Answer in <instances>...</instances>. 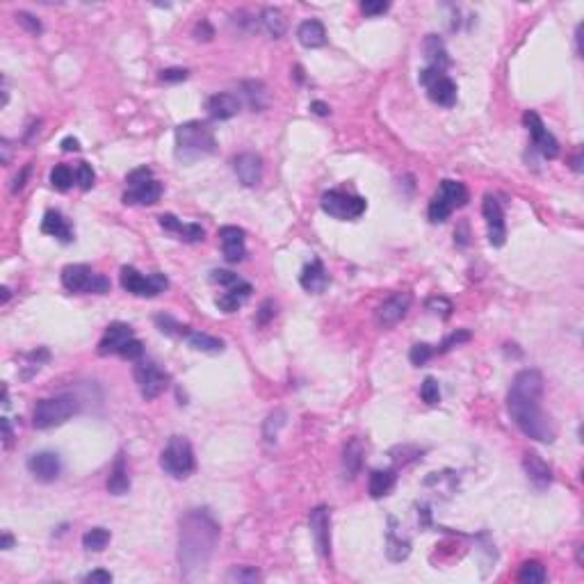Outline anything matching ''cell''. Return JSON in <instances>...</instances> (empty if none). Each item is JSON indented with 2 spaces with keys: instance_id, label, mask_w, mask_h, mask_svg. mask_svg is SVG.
Segmentation results:
<instances>
[{
  "instance_id": "54",
  "label": "cell",
  "mask_w": 584,
  "mask_h": 584,
  "mask_svg": "<svg viewBox=\"0 0 584 584\" xmlns=\"http://www.w3.org/2000/svg\"><path fill=\"white\" fill-rule=\"evenodd\" d=\"M269 317H274V301H262V306L258 310V317H256V322L258 324H267L269 322Z\"/></svg>"
},
{
  "instance_id": "60",
  "label": "cell",
  "mask_w": 584,
  "mask_h": 584,
  "mask_svg": "<svg viewBox=\"0 0 584 584\" xmlns=\"http://www.w3.org/2000/svg\"><path fill=\"white\" fill-rule=\"evenodd\" d=\"M201 32L205 34V42H210V39H212V34H215V32H212V27H210L208 23H205V21H201L199 25H196V30H194V34H196V37H201Z\"/></svg>"
},
{
  "instance_id": "10",
  "label": "cell",
  "mask_w": 584,
  "mask_h": 584,
  "mask_svg": "<svg viewBox=\"0 0 584 584\" xmlns=\"http://www.w3.org/2000/svg\"><path fill=\"white\" fill-rule=\"evenodd\" d=\"M523 124H525L527 133H530V137H532V144L536 146V151H539L543 158L554 160L559 155V142L554 139V135L550 133V130L543 126V121H541L539 115H536V112H532V110L525 112Z\"/></svg>"
},
{
  "instance_id": "36",
  "label": "cell",
  "mask_w": 584,
  "mask_h": 584,
  "mask_svg": "<svg viewBox=\"0 0 584 584\" xmlns=\"http://www.w3.org/2000/svg\"><path fill=\"white\" fill-rule=\"evenodd\" d=\"M242 89H244V96H247L251 110L260 112L262 108L267 106V91H265V84H262V82L249 80V82L242 84Z\"/></svg>"
},
{
  "instance_id": "2",
  "label": "cell",
  "mask_w": 584,
  "mask_h": 584,
  "mask_svg": "<svg viewBox=\"0 0 584 584\" xmlns=\"http://www.w3.org/2000/svg\"><path fill=\"white\" fill-rule=\"evenodd\" d=\"M220 541V523L208 509H190L181 518L178 534V561L185 580L203 576Z\"/></svg>"
},
{
  "instance_id": "64",
  "label": "cell",
  "mask_w": 584,
  "mask_h": 584,
  "mask_svg": "<svg viewBox=\"0 0 584 584\" xmlns=\"http://www.w3.org/2000/svg\"><path fill=\"white\" fill-rule=\"evenodd\" d=\"M0 292H3V304H7L9 297H12V292H9V288H7V286H3V290H0Z\"/></svg>"
},
{
  "instance_id": "11",
  "label": "cell",
  "mask_w": 584,
  "mask_h": 584,
  "mask_svg": "<svg viewBox=\"0 0 584 584\" xmlns=\"http://www.w3.org/2000/svg\"><path fill=\"white\" fill-rule=\"evenodd\" d=\"M308 525H310V534H313L317 552L322 557H329L331 554V514H329V507L324 504L315 507L308 516Z\"/></svg>"
},
{
  "instance_id": "20",
  "label": "cell",
  "mask_w": 584,
  "mask_h": 584,
  "mask_svg": "<svg viewBox=\"0 0 584 584\" xmlns=\"http://www.w3.org/2000/svg\"><path fill=\"white\" fill-rule=\"evenodd\" d=\"M299 284L301 288H304L306 292H315V295H319V292H324L326 286H329V274H326V267H324V262L322 260H310L308 265L301 269V277H299Z\"/></svg>"
},
{
  "instance_id": "26",
  "label": "cell",
  "mask_w": 584,
  "mask_h": 584,
  "mask_svg": "<svg viewBox=\"0 0 584 584\" xmlns=\"http://www.w3.org/2000/svg\"><path fill=\"white\" fill-rule=\"evenodd\" d=\"M422 51H425V58H427L431 69H440V71L447 69L450 55H447V49H445V44H443L440 37L427 34L425 37V44H422Z\"/></svg>"
},
{
  "instance_id": "59",
  "label": "cell",
  "mask_w": 584,
  "mask_h": 584,
  "mask_svg": "<svg viewBox=\"0 0 584 584\" xmlns=\"http://www.w3.org/2000/svg\"><path fill=\"white\" fill-rule=\"evenodd\" d=\"M310 110H313L317 117H326L329 112H331V110H329L326 103H322V101H313V103H310Z\"/></svg>"
},
{
  "instance_id": "33",
  "label": "cell",
  "mask_w": 584,
  "mask_h": 584,
  "mask_svg": "<svg viewBox=\"0 0 584 584\" xmlns=\"http://www.w3.org/2000/svg\"><path fill=\"white\" fill-rule=\"evenodd\" d=\"M363 466V447L359 440H350V445L345 447V457H343V468H345V477L354 479L359 475V470Z\"/></svg>"
},
{
  "instance_id": "15",
  "label": "cell",
  "mask_w": 584,
  "mask_h": 584,
  "mask_svg": "<svg viewBox=\"0 0 584 584\" xmlns=\"http://www.w3.org/2000/svg\"><path fill=\"white\" fill-rule=\"evenodd\" d=\"M27 470L39 479V482H55L62 473V459L55 452H37L27 459Z\"/></svg>"
},
{
  "instance_id": "22",
  "label": "cell",
  "mask_w": 584,
  "mask_h": 584,
  "mask_svg": "<svg viewBox=\"0 0 584 584\" xmlns=\"http://www.w3.org/2000/svg\"><path fill=\"white\" fill-rule=\"evenodd\" d=\"M160 196H163V185L153 178V181H148L144 185L130 187V190L124 194V203L126 205H153L160 201Z\"/></svg>"
},
{
  "instance_id": "12",
  "label": "cell",
  "mask_w": 584,
  "mask_h": 584,
  "mask_svg": "<svg viewBox=\"0 0 584 584\" xmlns=\"http://www.w3.org/2000/svg\"><path fill=\"white\" fill-rule=\"evenodd\" d=\"M482 212H484L486 229H488V242H491L493 247H502L507 240V224H504V212H502L500 201H497L495 196L486 194L484 203H482Z\"/></svg>"
},
{
  "instance_id": "52",
  "label": "cell",
  "mask_w": 584,
  "mask_h": 584,
  "mask_svg": "<svg viewBox=\"0 0 584 584\" xmlns=\"http://www.w3.org/2000/svg\"><path fill=\"white\" fill-rule=\"evenodd\" d=\"M361 9H363V14H367V16H379L383 12H388L391 3H383V0H363Z\"/></svg>"
},
{
  "instance_id": "30",
  "label": "cell",
  "mask_w": 584,
  "mask_h": 584,
  "mask_svg": "<svg viewBox=\"0 0 584 584\" xmlns=\"http://www.w3.org/2000/svg\"><path fill=\"white\" fill-rule=\"evenodd\" d=\"M438 196L455 210V208H461V205L468 203V187L459 181H443Z\"/></svg>"
},
{
  "instance_id": "32",
  "label": "cell",
  "mask_w": 584,
  "mask_h": 584,
  "mask_svg": "<svg viewBox=\"0 0 584 584\" xmlns=\"http://www.w3.org/2000/svg\"><path fill=\"white\" fill-rule=\"evenodd\" d=\"M185 341L192 350L203 352V354H222L224 352V341H220V338H215V336H208V334H201V331H190Z\"/></svg>"
},
{
  "instance_id": "28",
  "label": "cell",
  "mask_w": 584,
  "mask_h": 584,
  "mask_svg": "<svg viewBox=\"0 0 584 584\" xmlns=\"http://www.w3.org/2000/svg\"><path fill=\"white\" fill-rule=\"evenodd\" d=\"M253 292V288H251V284H247V281H244V284H240V286H235V288H231V290H226L224 295L215 301V304H217V308L222 310V313H235V310H238L244 301L249 299V295Z\"/></svg>"
},
{
  "instance_id": "42",
  "label": "cell",
  "mask_w": 584,
  "mask_h": 584,
  "mask_svg": "<svg viewBox=\"0 0 584 584\" xmlns=\"http://www.w3.org/2000/svg\"><path fill=\"white\" fill-rule=\"evenodd\" d=\"M229 582H240V584H253L260 580V573L251 566H235L229 571V576H226Z\"/></svg>"
},
{
  "instance_id": "14",
  "label": "cell",
  "mask_w": 584,
  "mask_h": 584,
  "mask_svg": "<svg viewBox=\"0 0 584 584\" xmlns=\"http://www.w3.org/2000/svg\"><path fill=\"white\" fill-rule=\"evenodd\" d=\"M233 169H235V176L240 178V183L244 187H256L262 181V158L258 153L244 151V153L235 155Z\"/></svg>"
},
{
  "instance_id": "4",
  "label": "cell",
  "mask_w": 584,
  "mask_h": 584,
  "mask_svg": "<svg viewBox=\"0 0 584 584\" xmlns=\"http://www.w3.org/2000/svg\"><path fill=\"white\" fill-rule=\"evenodd\" d=\"M75 413H78V400L73 395H55V398L37 402L32 411V425L34 429H51L64 425Z\"/></svg>"
},
{
  "instance_id": "38",
  "label": "cell",
  "mask_w": 584,
  "mask_h": 584,
  "mask_svg": "<svg viewBox=\"0 0 584 584\" xmlns=\"http://www.w3.org/2000/svg\"><path fill=\"white\" fill-rule=\"evenodd\" d=\"M155 324L165 336H172V338H187V334L192 331L190 326L176 322L172 315H155Z\"/></svg>"
},
{
  "instance_id": "25",
  "label": "cell",
  "mask_w": 584,
  "mask_h": 584,
  "mask_svg": "<svg viewBox=\"0 0 584 584\" xmlns=\"http://www.w3.org/2000/svg\"><path fill=\"white\" fill-rule=\"evenodd\" d=\"M427 94L436 106H443V108H452L457 103V84L447 75H440L438 80L431 82L427 87Z\"/></svg>"
},
{
  "instance_id": "5",
  "label": "cell",
  "mask_w": 584,
  "mask_h": 584,
  "mask_svg": "<svg viewBox=\"0 0 584 584\" xmlns=\"http://www.w3.org/2000/svg\"><path fill=\"white\" fill-rule=\"evenodd\" d=\"M160 468L176 479L190 477L194 473V452H192L190 440L185 436L169 438L163 455H160Z\"/></svg>"
},
{
  "instance_id": "39",
  "label": "cell",
  "mask_w": 584,
  "mask_h": 584,
  "mask_svg": "<svg viewBox=\"0 0 584 584\" xmlns=\"http://www.w3.org/2000/svg\"><path fill=\"white\" fill-rule=\"evenodd\" d=\"M51 185H53L58 192H67V190H71V185H73V172H71V167H67V165L53 167V172H51Z\"/></svg>"
},
{
  "instance_id": "6",
  "label": "cell",
  "mask_w": 584,
  "mask_h": 584,
  "mask_svg": "<svg viewBox=\"0 0 584 584\" xmlns=\"http://www.w3.org/2000/svg\"><path fill=\"white\" fill-rule=\"evenodd\" d=\"M62 286L69 292H94V295H106L110 292V281L96 274L89 265H67L62 269Z\"/></svg>"
},
{
  "instance_id": "8",
  "label": "cell",
  "mask_w": 584,
  "mask_h": 584,
  "mask_svg": "<svg viewBox=\"0 0 584 584\" xmlns=\"http://www.w3.org/2000/svg\"><path fill=\"white\" fill-rule=\"evenodd\" d=\"M367 208V201L363 196L347 194L343 190H329L322 196V210L334 220H359Z\"/></svg>"
},
{
  "instance_id": "7",
  "label": "cell",
  "mask_w": 584,
  "mask_h": 584,
  "mask_svg": "<svg viewBox=\"0 0 584 584\" xmlns=\"http://www.w3.org/2000/svg\"><path fill=\"white\" fill-rule=\"evenodd\" d=\"M121 288L135 297H158L160 292H165L169 288V281L165 274L153 272V274H142L135 267H121Z\"/></svg>"
},
{
  "instance_id": "44",
  "label": "cell",
  "mask_w": 584,
  "mask_h": 584,
  "mask_svg": "<svg viewBox=\"0 0 584 584\" xmlns=\"http://www.w3.org/2000/svg\"><path fill=\"white\" fill-rule=\"evenodd\" d=\"M210 284H215V286H224L226 290H231V288H235V286L244 284V281H242L238 274H233V272H229V269H212V272H210Z\"/></svg>"
},
{
  "instance_id": "31",
  "label": "cell",
  "mask_w": 584,
  "mask_h": 584,
  "mask_svg": "<svg viewBox=\"0 0 584 584\" xmlns=\"http://www.w3.org/2000/svg\"><path fill=\"white\" fill-rule=\"evenodd\" d=\"M260 23H262V27L267 30V34L274 37V39H281V37L286 34V27H288L284 12H281V9H277V7H265V9H262Z\"/></svg>"
},
{
  "instance_id": "16",
  "label": "cell",
  "mask_w": 584,
  "mask_h": 584,
  "mask_svg": "<svg viewBox=\"0 0 584 584\" xmlns=\"http://www.w3.org/2000/svg\"><path fill=\"white\" fill-rule=\"evenodd\" d=\"M133 338H135V334H133V329H130V324H126V322H112L106 329V334H103L101 343H99V354L101 356L119 354L121 347H124L128 341H133Z\"/></svg>"
},
{
  "instance_id": "13",
  "label": "cell",
  "mask_w": 584,
  "mask_h": 584,
  "mask_svg": "<svg viewBox=\"0 0 584 584\" xmlns=\"http://www.w3.org/2000/svg\"><path fill=\"white\" fill-rule=\"evenodd\" d=\"M411 308V295L409 292H395L383 304L376 308V322L381 326H395L400 319L407 317Z\"/></svg>"
},
{
  "instance_id": "47",
  "label": "cell",
  "mask_w": 584,
  "mask_h": 584,
  "mask_svg": "<svg viewBox=\"0 0 584 584\" xmlns=\"http://www.w3.org/2000/svg\"><path fill=\"white\" fill-rule=\"evenodd\" d=\"M142 354H144V345L137 341V338H133V341H128L124 347H121V352H119V356L121 359H126V361H139L142 359Z\"/></svg>"
},
{
  "instance_id": "37",
  "label": "cell",
  "mask_w": 584,
  "mask_h": 584,
  "mask_svg": "<svg viewBox=\"0 0 584 584\" xmlns=\"http://www.w3.org/2000/svg\"><path fill=\"white\" fill-rule=\"evenodd\" d=\"M108 543H110V532L103 530V527H94V530L84 532V536H82L84 550H89V552H101V550H106Z\"/></svg>"
},
{
  "instance_id": "46",
  "label": "cell",
  "mask_w": 584,
  "mask_h": 584,
  "mask_svg": "<svg viewBox=\"0 0 584 584\" xmlns=\"http://www.w3.org/2000/svg\"><path fill=\"white\" fill-rule=\"evenodd\" d=\"M431 356H434V347L427 345V343H418V345H413L411 347V352H409V359L413 365H425Z\"/></svg>"
},
{
  "instance_id": "62",
  "label": "cell",
  "mask_w": 584,
  "mask_h": 584,
  "mask_svg": "<svg viewBox=\"0 0 584 584\" xmlns=\"http://www.w3.org/2000/svg\"><path fill=\"white\" fill-rule=\"evenodd\" d=\"M9 142L7 139H0V151H3V165H9Z\"/></svg>"
},
{
  "instance_id": "1",
  "label": "cell",
  "mask_w": 584,
  "mask_h": 584,
  "mask_svg": "<svg viewBox=\"0 0 584 584\" xmlns=\"http://www.w3.org/2000/svg\"><path fill=\"white\" fill-rule=\"evenodd\" d=\"M543 398V374L539 370H521L512 381L507 395V409L516 427L525 436L541 443H552L557 438V427L552 418L541 409Z\"/></svg>"
},
{
  "instance_id": "61",
  "label": "cell",
  "mask_w": 584,
  "mask_h": 584,
  "mask_svg": "<svg viewBox=\"0 0 584 584\" xmlns=\"http://www.w3.org/2000/svg\"><path fill=\"white\" fill-rule=\"evenodd\" d=\"M12 545H14V536L9 534V532H5V534H3V539H0V548H3V550H9V548H12Z\"/></svg>"
},
{
  "instance_id": "29",
  "label": "cell",
  "mask_w": 584,
  "mask_h": 584,
  "mask_svg": "<svg viewBox=\"0 0 584 584\" xmlns=\"http://www.w3.org/2000/svg\"><path fill=\"white\" fill-rule=\"evenodd\" d=\"M395 482H398V475H395V470H372L370 475V484H367V491L374 497V500H379V497L388 495L393 491Z\"/></svg>"
},
{
  "instance_id": "41",
  "label": "cell",
  "mask_w": 584,
  "mask_h": 584,
  "mask_svg": "<svg viewBox=\"0 0 584 584\" xmlns=\"http://www.w3.org/2000/svg\"><path fill=\"white\" fill-rule=\"evenodd\" d=\"M427 215H429V222H431V224H443V222H445V220L450 217V215H452V208L436 194L434 199H431V203H429Z\"/></svg>"
},
{
  "instance_id": "51",
  "label": "cell",
  "mask_w": 584,
  "mask_h": 584,
  "mask_svg": "<svg viewBox=\"0 0 584 584\" xmlns=\"http://www.w3.org/2000/svg\"><path fill=\"white\" fill-rule=\"evenodd\" d=\"M148 181H153V174H151V169H146V167H139V169H135V172H130V174L126 176V183H128L130 187L144 185V183H148Z\"/></svg>"
},
{
  "instance_id": "53",
  "label": "cell",
  "mask_w": 584,
  "mask_h": 584,
  "mask_svg": "<svg viewBox=\"0 0 584 584\" xmlns=\"http://www.w3.org/2000/svg\"><path fill=\"white\" fill-rule=\"evenodd\" d=\"M187 78H190V71L181 69V67L160 71V80H163V82H183V80H187Z\"/></svg>"
},
{
  "instance_id": "9",
  "label": "cell",
  "mask_w": 584,
  "mask_h": 584,
  "mask_svg": "<svg viewBox=\"0 0 584 584\" xmlns=\"http://www.w3.org/2000/svg\"><path fill=\"white\" fill-rule=\"evenodd\" d=\"M133 374L139 386V393H142V398L146 402L160 398L169 386V374L160 370L153 361H137Z\"/></svg>"
},
{
  "instance_id": "56",
  "label": "cell",
  "mask_w": 584,
  "mask_h": 584,
  "mask_svg": "<svg viewBox=\"0 0 584 584\" xmlns=\"http://www.w3.org/2000/svg\"><path fill=\"white\" fill-rule=\"evenodd\" d=\"M84 582H89V584H110L112 582V573L108 571H91L87 578H84Z\"/></svg>"
},
{
  "instance_id": "43",
  "label": "cell",
  "mask_w": 584,
  "mask_h": 584,
  "mask_svg": "<svg viewBox=\"0 0 584 584\" xmlns=\"http://www.w3.org/2000/svg\"><path fill=\"white\" fill-rule=\"evenodd\" d=\"M420 398L425 404H429V407H434V404L440 402V388H438V381L434 379V376H427V379L422 381Z\"/></svg>"
},
{
  "instance_id": "45",
  "label": "cell",
  "mask_w": 584,
  "mask_h": 584,
  "mask_svg": "<svg viewBox=\"0 0 584 584\" xmlns=\"http://www.w3.org/2000/svg\"><path fill=\"white\" fill-rule=\"evenodd\" d=\"M94 181H96V174H94V169L91 165L87 163H78V167H75V183L80 185V190H91V185Z\"/></svg>"
},
{
  "instance_id": "19",
  "label": "cell",
  "mask_w": 584,
  "mask_h": 584,
  "mask_svg": "<svg viewBox=\"0 0 584 584\" xmlns=\"http://www.w3.org/2000/svg\"><path fill=\"white\" fill-rule=\"evenodd\" d=\"M205 110H208L210 119L226 121V119H233L240 112V101H238L235 94H229V91L212 94V96L208 99V103H205Z\"/></svg>"
},
{
  "instance_id": "24",
  "label": "cell",
  "mask_w": 584,
  "mask_h": 584,
  "mask_svg": "<svg viewBox=\"0 0 584 584\" xmlns=\"http://www.w3.org/2000/svg\"><path fill=\"white\" fill-rule=\"evenodd\" d=\"M297 39L306 49H322L326 44V27L317 18H308L297 27Z\"/></svg>"
},
{
  "instance_id": "3",
  "label": "cell",
  "mask_w": 584,
  "mask_h": 584,
  "mask_svg": "<svg viewBox=\"0 0 584 584\" xmlns=\"http://www.w3.org/2000/svg\"><path fill=\"white\" fill-rule=\"evenodd\" d=\"M217 151L215 130L205 121H185L176 128V158L181 163H194Z\"/></svg>"
},
{
  "instance_id": "55",
  "label": "cell",
  "mask_w": 584,
  "mask_h": 584,
  "mask_svg": "<svg viewBox=\"0 0 584 584\" xmlns=\"http://www.w3.org/2000/svg\"><path fill=\"white\" fill-rule=\"evenodd\" d=\"M30 172H32V165H25V167L21 169V174H16L14 183H12V194H16V192H21V190H23V187H25V181H27V176H30Z\"/></svg>"
},
{
  "instance_id": "34",
  "label": "cell",
  "mask_w": 584,
  "mask_h": 584,
  "mask_svg": "<svg viewBox=\"0 0 584 584\" xmlns=\"http://www.w3.org/2000/svg\"><path fill=\"white\" fill-rule=\"evenodd\" d=\"M388 523H391V530H388V548H386V552H388V559L402 561L409 557L411 543L409 539H400L398 532H395V518H388Z\"/></svg>"
},
{
  "instance_id": "58",
  "label": "cell",
  "mask_w": 584,
  "mask_h": 584,
  "mask_svg": "<svg viewBox=\"0 0 584 584\" xmlns=\"http://www.w3.org/2000/svg\"><path fill=\"white\" fill-rule=\"evenodd\" d=\"M62 151L64 153H71V151H80V142L75 137H64L62 142H60Z\"/></svg>"
},
{
  "instance_id": "27",
  "label": "cell",
  "mask_w": 584,
  "mask_h": 584,
  "mask_svg": "<svg viewBox=\"0 0 584 584\" xmlns=\"http://www.w3.org/2000/svg\"><path fill=\"white\" fill-rule=\"evenodd\" d=\"M128 488H130V477H128V468H126V457H124V452H119L115 466L110 470V477H108V491L112 495H124V493H128Z\"/></svg>"
},
{
  "instance_id": "17",
  "label": "cell",
  "mask_w": 584,
  "mask_h": 584,
  "mask_svg": "<svg viewBox=\"0 0 584 584\" xmlns=\"http://www.w3.org/2000/svg\"><path fill=\"white\" fill-rule=\"evenodd\" d=\"M220 240L224 249V258L229 262H240L247 256V247H244V231L238 226H222L220 229Z\"/></svg>"
},
{
  "instance_id": "35",
  "label": "cell",
  "mask_w": 584,
  "mask_h": 584,
  "mask_svg": "<svg viewBox=\"0 0 584 584\" xmlns=\"http://www.w3.org/2000/svg\"><path fill=\"white\" fill-rule=\"evenodd\" d=\"M548 580V571L541 561H525L518 571V582L521 584H543Z\"/></svg>"
},
{
  "instance_id": "63",
  "label": "cell",
  "mask_w": 584,
  "mask_h": 584,
  "mask_svg": "<svg viewBox=\"0 0 584 584\" xmlns=\"http://www.w3.org/2000/svg\"><path fill=\"white\" fill-rule=\"evenodd\" d=\"M573 169H576L578 174L582 172V153H580V151H578V155L573 158Z\"/></svg>"
},
{
  "instance_id": "23",
  "label": "cell",
  "mask_w": 584,
  "mask_h": 584,
  "mask_svg": "<svg viewBox=\"0 0 584 584\" xmlns=\"http://www.w3.org/2000/svg\"><path fill=\"white\" fill-rule=\"evenodd\" d=\"M42 231L46 235H53V238H58L60 242L69 244L73 240V229L71 224L67 222V217L60 212V210H49L44 215L42 220Z\"/></svg>"
},
{
  "instance_id": "49",
  "label": "cell",
  "mask_w": 584,
  "mask_h": 584,
  "mask_svg": "<svg viewBox=\"0 0 584 584\" xmlns=\"http://www.w3.org/2000/svg\"><path fill=\"white\" fill-rule=\"evenodd\" d=\"M427 310H429V313H434V315L440 313L443 319H447L452 315V304H450L445 297H431L427 301Z\"/></svg>"
},
{
  "instance_id": "57",
  "label": "cell",
  "mask_w": 584,
  "mask_h": 584,
  "mask_svg": "<svg viewBox=\"0 0 584 584\" xmlns=\"http://www.w3.org/2000/svg\"><path fill=\"white\" fill-rule=\"evenodd\" d=\"M0 425H3V443L5 447L12 445V425H9V418H0Z\"/></svg>"
},
{
  "instance_id": "18",
  "label": "cell",
  "mask_w": 584,
  "mask_h": 584,
  "mask_svg": "<svg viewBox=\"0 0 584 584\" xmlns=\"http://www.w3.org/2000/svg\"><path fill=\"white\" fill-rule=\"evenodd\" d=\"M523 468L527 473V479H530L539 491H543V488H548L552 484V470L541 459V455H536V452H527L523 457Z\"/></svg>"
},
{
  "instance_id": "48",
  "label": "cell",
  "mask_w": 584,
  "mask_h": 584,
  "mask_svg": "<svg viewBox=\"0 0 584 584\" xmlns=\"http://www.w3.org/2000/svg\"><path fill=\"white\" fill-rule=\"evenodd\" d=\"M16 21H18V25H23L25 30L30 32V34H34V37L42 34V30H44L42 21H39L37 16H32L30 12H18V14H16Z\"/></svg>"
},
{
  "instance_id": "21",
  "label": "cell",
  "mask_w": 584,
  "mask_h": 584,
  "mask_svg": "<svg viewBox=\"0 0 584 584\" xmlns=\"http://www.w3.org/2000/svg\"><path fill=\"white\" fill-rule=\"evenodd\" d=\"M160 226H163L165 231L169 233H176L178 240H185V242H201L203 240V229L199 224H183L181 220L176 217V215H160L158 217Z\"/></svg>"
},
{
  "instance_id": "50",
  "label": "cell",
  "mask_w": 584,
  "mask_h": 584,
  "mask_svg": "<svg viewBox=\"0 0 584 584\" xmlns=\"http://www.w3.org/2000/svg\"><path fill=\"white\" fill-rule=\"evenodd\" d=\"M470 331H466V329H459V331H455V334H450L445 341H443V345H440V350L438 352H450L452 347H459L461 343H468L470 341Z\"/></svg>"
},
{
  "instance_id": "40",
  "label": "cell",
  "mask_w": 584,
  "mask_h": 584,
  "mask_svg": "<svg viewBox=\"0 0 584 584\" xmlns=\"http://www.w3.org/2000/svg\"><path fill=\"white\" fill-rule=\"evenodd\" d=\"M286 425V413L284 411H274L269 413V418L265 420V427H262V436H265L267 443H274L279 436V429Z\"/></svg>"
}]
</instances>
